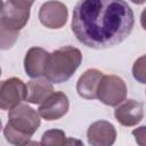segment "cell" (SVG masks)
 <instances>
[{
    "label": "cell",
    "instance_id": "cell-15",
    "mask_svg": "<svg viewBox=\"0 0 146 146\" xmlns=\"http://www.w3.org/2000/svg\"><path fill=\"white\" fill-rule=\"evenodd\" d=\"M18 34H19V32L9 31L0 24V49H2V50L10 49L15 44V42L18 38Z\"/></svg>",
    "mask_w": 146,
    "mask_h": 146
},
{
    "label": "cell",
    "instance_id": "cell-2",
    "mask_svg": "<svg viewBox=\"0 0 146 146\" xmlns=\"http://www.w3.org/2000/svg\"><path fill=\"white\" fill-rule=\"evenodd\" d=\"M41 124L39 113L31 106L18 104L9 110L8 122L3 128V135L13 145H26Z\"/></svg>",
    "mask_w": 146,
    "mask_h": 146
},
{
    "label": "cell",
    "instance_id": "cell-20",
    "mask_svg": "<svg viewBox=\"0 0 146 146\" xmlns=\"http://www.w3.org/2000/svg\"><path fill=\"white\" fill-rule=\"evenodd\" d=\"M3 5H5V3H3V1H2V0H0V13H1L2 8H3Z\"/></svg>",
    "mask_w": 146,
    "mask_h": 146
},
{
    "label": "cell",
    "instance_id": "cell-9",
    "mask_svg": "<svg viewBox=\"0 0 146 146\" xmlns=\"http://www.w3.org/2000/svg\"><path fill=\"white\" fill-rule=\"evenodd\" d=\"M116 121L124 127H133L144 117V104L135 99L123 100L114 110Z\"/></svg>",
    "mask_w": 146,
    "mask_h": 146
},
{
    "label": "cell",
    "instance_id": "cell-10",
    "mask_svg": "<svg viewBox=\"0 0 146 146\" xmlns=\"http://www.w3.org/2000/svg\"><path fill=\"white\" fill-rule=\"evenodd\" d=\"M87 138L92 146H111L115 143L116 130L108 121H96L89 125Z\"/></svg>",
    "mask_w": 146,
    "mask_h": 146
},
{
    "label": "cell",
    "instance_id": "cell-8",
    "mask_svg": "<svg viewBox=\"0 0 146 146\" xmlns=\"http://www.w3.org/2000/svg\"><path fill=\"white\" fill-rule=\"evenodd\" d=\"M30 9L18 7L9 0L3 5L0 13V24L9 31L19 32L29 22Z\"/></svg>",
    "mask_w": 146,
    "mask_h": 146
},
{
    "label": "cell",
    "instance_id": "cell-14",
    "mask_svg": "<svg viewBox=\"0 0 146 146\" xmlns=\"http://www.w3.org/2000/svg\"><path fill=\"white\" fill-rule=\"evenodd\" d=\"M40 144L50 145V146H63V145H68V139L63 130L51 129L42 135Z\"/></svg>",
    "mask_w": 146,
    "mask_h": 146
},
{
    "label": "cell",
    "instance_id": "cell-7",
    "mask_svg": "<svg viewBox=\"0 0 146 146\" xmlns=\"http://www.w3.org/2000/svg\"><path fill=\"white\" fill-rule=\"evenodd\" d=\"M68 16L67 7L59 1L50 0L44 2L39 10V19L48 29H60L65 25Z\"/></svg>",
    "mask_w": 146,
    "mask_h": 146
},
{
    "label": "cell",
    "instance_id": "cell-11",
    "mask_svg": "<svg viewBox=\"0 0 146 146\" xmlns=\"http://www.w3.org/2000/svg\"><path fill=\"white\" fill-rule=\"evenodd\" d=\"M49 54L40 47H32L27 50L24 58V70L30 78L34 79L43 75Z\"/></svg>",
    "mask_w": 146,
    "mask_h": 146
},
{
    "label": "cell",
    "instance_id": "cell-16",
    "mask_svg": "<svg viewBox=\"0 0 146 146\" xmlns=\"http://www.w3.org/2000/svg\"><path fill=\"white\" fill-rule=\"evenodd\" d=\"M132 74L136 80L140 83H145V56L138 58L132 67Z\"/></svg>",
    "mask_w": 146,
    "mask_h": 146
},
{
    "label": "cell",
    "instance_id": "cell-3",
    "mask_svg": "<svg viewBox=\"0 0 146 146\" xmlns=\"http://www.w3.org/2000/svg\"><path fill=\"white\" fill-rule=\"evenodd\" d=\"M82 62L81 51L72 46H65L49 54L43 76L51 83L67 81Z\"/></svg>",
    "mask_w": 146,
    "mask_h": 146
},
{
    "label": "cell",
    "instance_id": "cell-5",
    "mask_svg": "<svg viewBox=\"0 0 146 146\" xmlns=\"http://www.w3.org/2000/svg\"><path fill=\"white\" fill-rule=\"evenodd\" d=\"M26 84L18 78L0 81V110H11L25 100Z\"/></svg>",
    "mask_w": 146,
    "mask_h": 146
},
{
    "label": "cell",
    "instance_id": "cell-1",
    "mask_svg": "<svg viewBox=\"0 0 146 146\" xmlns=\"http://www.w3.org/2000/svg\"><path fill=\"white\" fill-rule=\"evenodd\" d=\"M135 15L124 0H80L72 16V32L84 46L105 49L124 41Z\"/></svg>",
    "mask_w": 146,
    "mask_h": 146
},
{
    "label": "cell",
    "instance_id": "cell-18",
    "mask_svg": "<svg viewBox=\"0 0 146 146\" xmlns=\"http://www.w3.org/2000/svg\"><path fill=\"white\" fill-rule=\"evenodd\" d=\"M11 3L18 6V7H22V8H26V9H30L31 6L34 3L35 0H9Z\"/></svg>",
    "mask_w": 146,
    "mask_h": 146
},
{
    "label": "cell",
    "instance_id": "cell-19",
    "mask_svg": "<svg viewBox=\"0 0 146 146\" xmlns=\"http://www.w3.org/2000/svg\"><path fill=\"white\" fill-rule=\"evenodd\" d=\"M130 1L133 2V3H136V5H143V3H145L146 0H130Z\"/></svg>",
    "mask_w": 146,
    "mask_h": 146
},
{
    "label": "cell",
    "instance_id": "cell-6",
    "mask_svg": "<svg viewBox=\"0 0 146 146\" xmlns=\"http://www.w3.org/2000/svg\"><path fill=\"white\" fill-rule=\"evenodd\" d=\"M68 108L70 102L67 96L62 91H54L40 104L38 113L42 119L54 121L63 117Z\"/></svg>",
    "mask_w": 146,
    "mask_h": 146
},
{
    "label": "cell",
    "instance_id": "cell-21",
    "mask_svg": "<svg viewBox=\"0 0 146 146\" xmlns=\"http://www.w3.org/2000/svg\"><path fill=\"white\" fill-rule=\"evenodd\" d=\"M1 129H2V121H1V119H0V131H1Z\"/></svg>",
    "mask_w": 146,
    "mask_h": 146
},
{
    "label": "cell",
    "instance_id": "cell-13",
    "mask_svg": "<svg viewBox=\"0 0 146 146\" xmlns=\"http://www.w3.org/2000/svg\"><path fill=\"white\" fill-rule=\"evenodd\" d=\"M54 92V87L46 78H34L26 84L25 100L31 104H41L50 94Z\"/></svg>",
    "mask_w": 146,
    "mask_h": 146
},
{
    "label": "cell",
    "instance_id": "cell-17",
    "mask_svg": "<svg viewBox=\"0 0 146 146\" xmlns=\"http://www.w3.org/2000/svg\"><path fill=\"white\" fill-rule=\"evenodd\" d=\"M132 135L136 137V141L139 145H144V139H145V127L141 125L138 129L132 131Z\"/></svg>",
    "mask_w": 146,
    "mask_h": 146
},
{
    "label": "cell",
    "instance_id": "cell-12",
    "mask_svg": "<svg viewBox=\"0 0 146 146\" xmlns=\"http://www.w3.org/2000/svg\"><path fill=\"white\" fill-rule=\"evenodd\" d=\"M103 75V72H100L99 70H87L76 82V91L79 96L86 99L97 98V88Z\"/></svg>",
    "mask_w": 146,
    "mask_h": 146
},
{
    "label": "cell",
    "instance_id": "cell-4",
    "mask_svg": "<svg viewBox=\"0 0 146 146\" xmlns=\"http://www.w3.org/2000/svg\"><path fill=\"white\" fill-rule=\"evenodd\" d=\"M127 97L125 82L116 75H103L98 88L97 98L107 106H116Z\"/></svg>",
    "mask_w": 146,
    "mask_h": 146
},
{
    "label": "cell",
    "instance_id": "cell-22",
    "mask_svg": "<svg viewBox=\"0 0 146 146\" xmlns=\"http://www.w3.org/2000/svg\"><path fill=\"white\" fill-rule=\"evenodd\" d=\"M0 75H1V67H0Z\"/></svg>",
    "mask_w": 146,
    "mask_h": 146
}]
</instances>
